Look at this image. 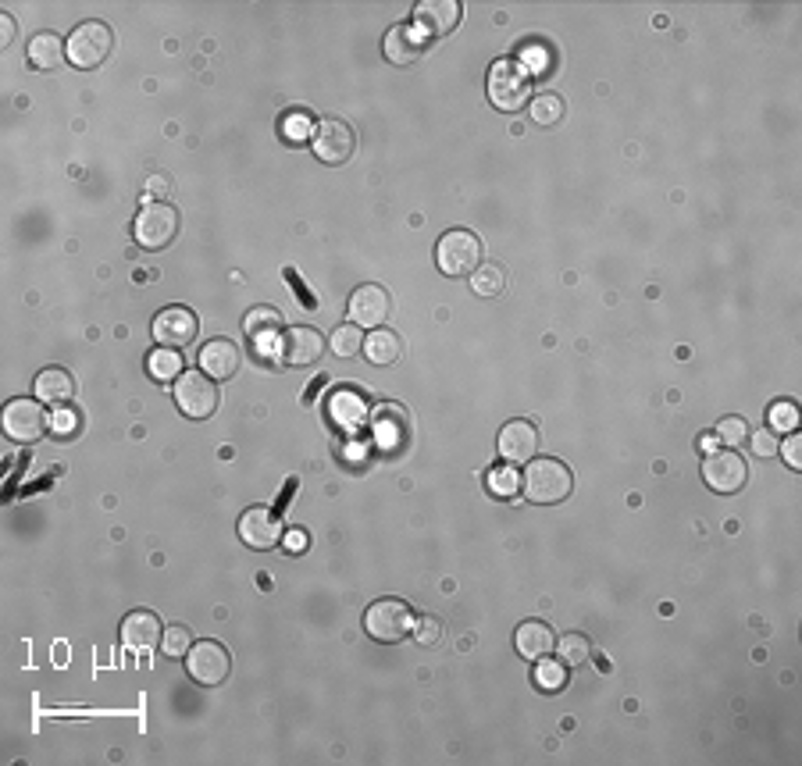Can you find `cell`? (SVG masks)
Masks as SVG:
<instances>
[{"label": "cell", "mask_w": 802, "mask_h": 766, "mask_svg": "<svg viewBox=\"0 0 802 766\" xmlns=\"http://www.w3.org/2000/svg\"><path fill=\"white\" fill-rule=\"evenodd\" d=\"M524 496L539 506H553L564 503L574 489V474L564 460L542 457V460H528V471H524Z\"/></svg>", "instance_id": "obj_1"}, {"label": "cell", "mask_w": 802, "mask_h": 766, "mask_svg": "<svg viewBox=\"0 0 802 766\" xmlns=\"http://www.w3.org/2000/svg\"><path fill=\"white\" fill-rule=\"evenodd\" d=\"M485 90H489V100L496 111H507V115H517L528 100H532V75L521 61H496L489 68V82H485Z\"/></svg>", "instance_id": "obj_2"}, {"label": "cell", "mask_w": 802, "mask_h": 766, "mask_svg": "<svg viewBox=\"0 0 802 766\" xmlns=\"http://www.w3.org/2000/svg\"><path fill=\"white\" fill-rule=\"evenodd\" d=\"M364 631L375 642H403L414 631V610L403 599H378L364 613Z\"/></svg>", "instance_id": "obj_3"}, {"label": "cell", "mask_w": 802, "mask_h": 766, "mask_svg": "<svg viewBox=\"0 0 802 766\" xmlns=\"http://www.w3.org/2000/svg\"><path fill=\"white\" fill-rule=\"evenodd\" d=\"M435 264H439L442 275H471V271L482 264V243H478L475 232L453 229L439 239L435 246Z\"/></svg>", "instance_id": "obj_4"}, {"label": "cell", "mask_w": 802, "mask_h": 766, "mask_svg": "<svg viewBox=\"0 0 802 766\" xmlns=\"http://www.w3.org/2000/svg\"><path fill=\"white\" fill-rule=\"evenodd\" d=\"M50 428V414L29 396H18V400L4 403V435L18 446H29V442H40L43 432Z\"/></svg>", "instance_id": "obj_5"}, {"label": "cell", "mask_w": 802, "mask_h": 766, "mask_svg": "<svg viewBox=\"0 0 802 766\" xmlns=\"http://www.w3.org/2000/svg\"><path fill=\"white\" fill-rule=\"evenodd\" d=\"M68 61L75 68H97L107 61L111 54V43H115V33H111V25L104 22H82L75 25V33L68 36Z\"/></svg>", "instance_id": "obj_6"}, {"label": "cell", "mask_w": 802, "mask_h": 766, "mask_svg": "<svg viewBox=\"0 0 802 766\" xmlns=\"http://www.w3.org/2000/svg\"><path fill=\"white\" fill-rule=\"evenodd\" d=\"M175 407L193 421H204L218 410V385L204 371H182L175 378Z\"/></svg>", "instance_id": "obj_7"}, {"label": "cell", "mask_w": 802, "mask_h": 766, "mask_svg": "<svg viewBox=\"0 0 802 766\" xmlns=\"http://www.w3.org/2000/svg\"><path fill=\"white\" fill-rule=\"evenodd\" d=\"M132 232H136V243H140L143 250H161V246L172 243L175 232H179V211L161 204V200H147L143 211L136 214Z\"/></svg>", "instance_id": "obj_8"}, {"label": "cell", "mask_w": 802, "mask_h": 766, "mask_svg": "<svg viewBox=\"0 0 802 766\" xmlns=\"http://www.w3.org/2000/svg\"><path fill=\"white\" fill-rule=\"evenodd\" d=\"M186 670L189 677L204 688H218L232 670V656L229 649L214 638H204V642H193V649L186 652Z\"/></svg>", "instance_id": "obj_9"}, {"label": "cell", "mask_w": 802, "mask_h": 766, "mask_svg": "<svg viewBox=\"0 0 802 766\" xmlns=\"http://www.w3.org/2000/svg\"><path fill=\"white\" fill-rule=\"evenodd\" d=\"M311 147L314 157L325 164H346L357 150V136L346 122L339 118H321L318 125H311Z\"/></svg>", "instance_id": "obj_10"}, {"label": "cell", "mask_w": 802, "mask_h": 766, "mask_svg": "<svg viewBox=\"0 0 802 766\" xmlns=\"http://www.w3.org/2000/svg\"><path fill=\"white\" fill-rule=\"evenodd\" d=\"M703 481L713 492H721V496H735V492L745 489V481H749V467H745V460L738 457L735 449L710 453V457L703 460Z\"/></svg>", "instance_id": "obj_11"}, {"label": "cell", "mask_w": 802, "mask_h": 766, "mask_svg": "<svg viewBox=\"0 0 802 766\" xmlns=\"http://www.w3.org/2000/svg\"><path fill=\"white\" fill-rule=\"evenodd\" d=\"M197 314L189 307H164L154 318V339L157 346H168V350H182L197 339Z\"/></svg>", "instance_id": "obj_12"}, {"label": "cell", "mask_w": 802, "mask_h": 766, "mask_svg": "<svg viewBox=\"0 0 802 766\" xmlns=\"http://www.w3.org/2000/svg\"><path fill=\"white\" fill-rule=\"evenodd\" d=\"M239 538H243L250 549H275L282 542L279 514L268 510V506H250V510L239 517Z\"/></svg>", "instance_id": "obj_13"}, {"label": "cell", "mask_w": 802, "mask_h": 766, "mask_svg": "<svg viewBox=\"0 0 802 766\" xmlns=\"http://www.w3.org/2000/svg\"><path fill=\"white\" fill-rule=\"evenodd\" d=\"M328 339L311 325H293L286 335H282V360L289 367H311L321 360Z\"/></svg>", "instance_id": "obj_14"}, {"label": "cell", "mask_w": 802, "mask_h": 766, "mask_svg": "<svg viewBox=\"0 0 802 766\" xmlns=\"http://www.w3.org/2000/svg\"><path fill=\"white\" fill-rule=\"evenodd\" d=\"M389 310H393V300H389V293H385L382 286H361L353 289L350 296V321L361 328H382L385 318H389Z\"/></svg>", "instance_id": "obj_15"}, {"label": "cell", "mask_w": 802, "mask_h": 766, "mask_svg": "<svg viewBox=\"0 0 802 766\" xmlns=\"http://www.w3.org/2000/svg\"><path fill=\"white\" fill-rule=\"evenodd\" d=\"M535 449H539V432H535L532 421L503 424L500 457L507 460V464H528V460H535Z\"/></svg>", "instance_id": "obj_16"}, {"label": "cell", "mask_w": 802, "mask_h": 766, "mask_svg": "<svg viewBox=\"0 0 802 766\" xmlns=\"http://www.w3.org/2000/svg\"><path fill=\"white\" fill-rule=\"evenodd\" d=\"M460 4L457 0H421L414 8V22H418L421 33L428 36H450L460 22Z\"/></svg>", "instance_id": "obj_17"}, {"label": "cell", "mask_w": 802, "mask_h": 766, "mask_svg": "<svg viewBox=\"0 0 802 766\" xmlns=\"http://www.w3.org/2000/svg\"><path fill=\"white\" fill-rule=\"evenodd\" d=\"M200 371H204L207 378H214V382H225V378H232L239 371V346L232 343V339H207L204 346H200Z\"/></svg>", "instance_id": "obj_18"}, {"label": "cell", "mask_w": 802, "mask_h": 766, "mask_svg": "<svg viewBox=\"0 0 802 766\" xmlns=\"http://www.w3.org/2000/svg\"><path fill=\"white\" fill-rule=\"evenodd\" d=\"M385 61L389 65H414V61L425 54V36L414 29V25H393L382 40Z\"/></svg>", "instance_id": "obj_19"}, {"label": "cell", "mask_w": 802, "mask_h": 766, "mask_svg": "<svg viewBox=\"0 0 802 766\" xmlns=\"http://www.w3.org/2000/svg\"><path fill=\"white\" fill-rule=\"evenodd\" d=\"M514 645H517V656L539 663L542 656H549V652L557 649V635H553V628H549L546 620H524L514 631Z\"/></svg>", "instance_id": "obj_20"}, {"label": "cell", "mask_w": 802, "mask_h": 766, "mask_svg": "<svg viewBox=\"0 0 802 766\" xmlns=\"http://www.w3.org/2000/svg\"><path fill=\"white\" fill-rule=\"evenodd\" d=\"M161 620H157V613L150 610H132L129 617L122 620V645L132 652H143V649H154V645H161Z\"/></svg>", "instance_id": "obj_21"}, {"label": "cell", "mask_w": 802, "mask_h": 766, "mask_svg": "<svg viewBox=\"0 0 802 766\" xmlns=\"http://www.w3.org/2000/svg\"><path fill=\"white\" fill-rule=\"evenodd\" d=\"M371 432H375V442L385 449V453H393V449L403 446L407 439V414L400 407H382L375 410V421H371Z\"/></svg>", "instance_id": "obj_22"}, {"label": "cell", "mask_w": 802, "mask_h": 766, "mask_svg": "<svg viewBox=\"0 0 802 766\" xmlns=\"http://www.w3.org/2000/svg\"><path fill=\"white\" fill-rule=\"evenodd\" d=\"M61 61H68V43L54 33H36L29 40V65L36 72H54L61 68Z\"/></svg>", "instance_id": "obj_23"}, {"label": "cell", "mask_w": 802, "mask_h": 766, "mask_svg": "<svg viewBox=\"0 0 802 766\" xmlns=\"http://www.w3.org/2000/svg\"><path fill=\"white\" fill-rule=\"evenodd\" d=\"M36 400L43 403H68L75 396V378L68 375L65 367H43L40 375H36Z\"/></svg>", "instance_id": "obj_24"}, {"label": "cell", "mask_w": 802, "mask_h": 766, "mask_svg": "<svg viewBox=\"0 0 802 766\" xmlns=\"http://www.w3.org/2000/svg\"><path fill=\"white\" fill-rule=\"evenodd\" d=\"M364 357L375 367H389L403 357V339L393 328H371V335H364Z\"/></svg>", "instance_id": "obj_25"}, {"label": "cell", "mask_w": 802, "mask_h": 766, "mask_svg": "<svg viewBox=\"0 0 802 766\" xmlns=\"http://www.w3.org/2000/svg\"><path fill=\"white\" fill-rule=\"evenodd\" d=\"M328 414H332V421H336L339 428H357V424L364 421V414H368V403H364L361 392L339 389V392H332V400H328Z\"/></svg>", "instance_id": "obj_26"}, {"label": "cell", "mask_w": 802, "mask_h": 766, "mask_svg": "<svg viewBox=\"0 0 802 766\" xmlns=\"http://www.w3.org/2000/svg\"><path fill=\"white\" fill-rule=\"evenodd\" d=\"M471 289H475L482 300H496V296L507 289V271L500 264H478L471 271Z\"/></svg>", "instance_id": "obj_27"}, {"label": "cell", "mask_w": 802, "mask_h": 766, "mask_svg": "<svg viewBox=\"0 0 802 766\" xmlns=\"http://www.w3.org/2000/svg\"><path fill=\"white\" fill-rule=\"evenodd\" d=\"M243 328L254 343H261V335H275L282 328V314L275 307H254V310H246Z\"/></svg>", "instance_id": "obj_28"}, {"label": "cell", "mask_w": 802, "mask_h": 766, "mask_svg": "<svg viewBox=\"0 0 802 766\" xmlns=\"http://www.w3.org/2000/svg\"><path fill=\"white\" fill-rule=\"evenodd\" d=\"M147 371L150 378H157V382H175V378L182 375V357L179 350H168V346H161V350H154L147 357Z\"/></svg>", "instance_id": "obj_29"}, {"label": "cell", "mask_w": 802, "mask_h": 766, "mask_svg": "<svg viewBox=\"0 0 802 766\" xmlns=\"http://www.w3.org/2000/svg\"><path fill=\"white\" fill-rule=\"evenodd\" d=\"M328 346H332V353L336 357H343V360H350V357H361L364 353V332H361V325H343V328H336L332 332V339H328Z\"/></svg>", "instance_id": "obj_30"}, {"label": "cell", "mask_w": 802, "mask_h": 766, "mask_svg": "<svg viewBox=\"0 0 802 766\" xmlns=\"http://www.w3.org/2000/svg\"><path fill=\"white\" fill-rule=\"evenodd\" d=\"M528 104H532L535 125H546V129H553V125L564 122L567 107H564V100H560L557 93H539V97H532Z\"/></svg>", "instance_id": "obj_31"}, {"label": "cell", "mask_w": 802, "mask_h": 766, "mask_svg": "<svg viewBox=\"0 0 802 766\" xmlns=\"http://www.w3.org/2000/svg\"><path fill=\"white\" fill-rule=\"evenodd\" d=\"M557 652H560V663H567V667H582V663H589V656H592V642L585 635H578V631H571V635L557 638Z\"/></svg>", "instance_id": "obj_32"}, {"label": "cell", "mask_w": 802, "mask_h": 766, "mask_svg": "<svg viewBox=\"0 0 802 766\" xmlns=\"http://www.w3.org/2000/svg\"><path fill=\"white\" fill-rule=\"evenodd\" d=\"M749 421L745 417H721L717 421V432H713V439L717 442H724L728 449H738V446H745V439H749Z\"/></svg>", "instance_id": "obj_33"}, {"label": "cell", "mask_w": 802, "mask_h": 766, "mask_svg": "<svg viewBox=\"0 0 802 766\" xmlns=\"http://www.w3.org/2000/svg\"><path fill=\"white\" fill-rule=\"evenodd\" d=\"M567 681V663H557L549 660V656H542L539 667H535V685L546 688V692H560Z\"/></svg>", "instance_id": "obj_34"}, {"label": "cell", "mask_w": 802, "mask_h": 766, "mask_svg": "<svg viewBox=\"0 0 802 766\" xmlns=\"http://www.w3.org/2000/svg\"><path fill=\"white\" fill-rule=\"evenodd\" d=\"M189 649H193V635H189V628H182V624H172V628L161 635V652H164V656L179 660V656H186Z\"/></svg>", "instance_id": "obj_35"}, {"label": "cell", "mask_w": 802, "mask_h": 766, "mask_svg": "<svg viewBox=\"0 0 802 766\" xmlns=\"http://www.w3.org/2000/svg\"><path fill=\"white\" fill-rule=\"evenodd\" d=\"M521 474L514 471V467H492L489 471V492H496L500 499L507 496H517V489H521Z\"/></svg>", "instance_id": "obj_36"}, {"label": "cell", "mask_w": 802, "mask_h": 766, "mask_svg": "<svg viewBox=\"0 0 802 766\" xmlns=\"http://www.w3.org/2000/svg\"><path fill=\"white\" fill-rule=\"evenodd\" d=\"M767 421H770V432H795V424H799V407L788 400L774 403L767 410Z\"/></svg>", "instance_id": "obj_37"}, {"label": "cell", "mask_w": 802, "mask_h": 766, "mask_svg": "<svg viewBox=\"0 0 802 766\" xmlns=\"http://www.w3.org/2000/svg\"><path fill=\"white\" fill-rule=\"evenodd\" d=\"M410 635L418 638L421 645H435L442 638V624L435 617H414V631Z\"/></svg>", "instance_id": "obj_38"}, {"label": "cell", "mask_w": 802, "mask_h": 766, "mask_svg": "<svg viewBox=\"0 0 802 766\" xmlns=\"http://www.w3.org/2000/svg\"><path fill=\"white\" fill-rule=\"evenodd\" d=\"M50 428H54V435H75L79 432V414L72 407H58L50 414Z\"/></svg>", "instance_id": "obj_39"}, {"label": "cell", "mask_w": 802, "mask_h": 766, "mask_svg": "<svg viewBox=\"0 0 802 766\" xmlns=\"http://www.w3.org/2000/svg\"><path fill=\"white\" fill-rule=\"evenodd\" d=\"M749 439H753L756 457H774V453H778V432H770V428H763V432H749Z\"/></svg>", "instance_id": "obj_40"}, {"label": "cell", "mask_w": 802, "mask_h": 766, "mask_svg": "<svg viewBox=\"0 0 802 766\" xmlns=\"http://www.w3.org/2000/svg\"><path fill=\"white\" fill-rule=\"evenodd\" d=\"M778 449H781V457H785V464L792 467V471H799L802 467V439L799 435H788L785 442H778Z\"/></svg>", "instance_id": "obj_41"}, {"label": "cell", "mask_w": 802, "mask_h": 766, "mask_svg": "<svg viewBox=\"0 0 802 766\" xmlns=\"http://www.w3.org/2000/svg\"><path fill=\"white\" fill-rule=\"evenodd\" d=\"M286 546L293 549V553H300V549H307V535H303V531H289Z\"/></svg>", "instance_id": "obj_42"}, {"label": "cell", "mask_w": 802, "mask_h": 766, "mask_svg": "<svg viewBox=\"0 0 802 766\" xmlns=\"http://www.w3.org/2000/svg\"><path fill=\"white\" fill-rule=\"evenodd\" d=\"M0 29H4V47H8L11 40H15V18L4 15V22H0Z\"/></svg>", "instance_id": "obj_43"}, {"label": "cell", "mask_w": 802, "mask_h": 766, "mask_svg": "<svg viewBox=\"0 0 802 766\" xmlns=\"http://www.w3.org/2000/svg\"><path fill=\"white\" fill-rule=\"evenodd\" d=\"M282 132H286L289 139H303V118L296 115V118H293V129H282Z\"/></svg>", "instance_id": "obj_44"}, {"label": "cell", "mask_w": 802, "mask_h": 766, "mask_svg": "<svg viewBox=\"0 0 802 766\" xmlns=\"http://www.w3.org/2000/svg\"><path fill=\"white\" fill-rule=\"evenodd\" d=\"M699 442H703V449H710V453H713V446H717V439H713V432H710V435H703V439H699Z\"/></svg>", "instance_id": "obj_45"}, {"label": "cell", "mask_w": 802, "mask_h": 766, "mask_svg": "<svg viewBox=\"0 0 802 766\" xmlns=\"http://www.w3.org/2000/svg\"><path fill=\"white\" fill-rule=\"evenodd\" d=\"M150 189H154V193H164L168 186H164V179H154V182H150Z\"/></svg>", "instance_id": "obj_46"}]
</instances>
